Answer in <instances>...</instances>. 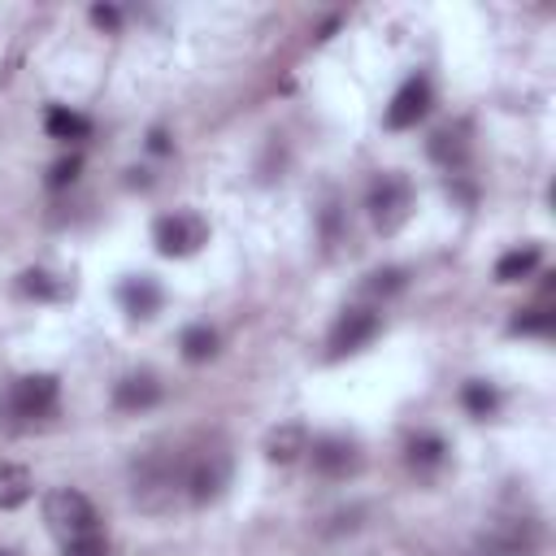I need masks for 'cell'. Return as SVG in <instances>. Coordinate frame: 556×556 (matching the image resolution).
Segmentation results:
<instances>
[{"label":"cell","instance_id":"cell-18","mask_svg":"<svg viewBox=\"0 0 556 556\" xmlns=\"http://www.w3.org/2000/svg\"><path fill=\"white\" fill-rule=\"evenodd\" d=\"M43 126H48L52 139H87V130H91V122L83 113L65 109V104H52L48 117H43Z\"/></svg>","mask_w":556,"mask_h":556},{"label":"cell","instance_id":"cell-21","mask_svg":"<svg viewBox=\"0 0 556 556\" xmlns=\"http://www.w3.org/2000/svg\"><path fill=\"white\" fill-rule=\"evenodd\" d=\"M460 404H465L473 417H486V413L500 404V395H495V387H486V382H469V387L460 391Z\"/></svg>","mask_w":556,"mask_h":556},{"label":"cell","instance_id":"cell-20","mask_svg":"<svg viewBox=\"0 0 556 556\" xmlns=\"http://www.w3.org/2000/svg\"><path fill=\"white\" fill-rule=\"evenodd\" d=\"M552 326H556V313L547 304L526 308L521 317H513V334H552Z\"/></svg>","mask_w":556,"mask_h":556},{"label":"cell","instance_id":"cell-3","mask_svg":"<svg viewBox=\"0 0 556 556\" xmlns=\"http://www.w3.org/2000/svg\"><path fill=\"white\" fill-rule=\"evenodd\" d=\"M365 208H369V222L382 230V235H391V230H400L404 222H408V208H413V182L404 178V174H378L374 182H369V195H365Z\"/></svg>","mask_w":556,"mask_h":556},{"label":"cell","instance_id":"cell-10","mask_svg":"<svg viewBox=\"0 0 556 556\" xmlns=\"http://www.w3.org/2000/svg\"><path fill=\"white\" fill-rule=\"evenodd\" d=\"M426 113H430V83H426L421 74H413V78L391 96V104H387V126H391V130H408V126H417Z\"/></svg>","mask_w":556,"mask_h":556},{"label":"cell","instance_id":"cell-16","mask_svg":"<svg viewBox=\"0 0 556 556\" xmlns=\"http://www.w3.org/2000/svg\"><path fill=\"white\" fill-rule=\"evenodd\" d=\"M443 460H447V443L439 434H413L408 439V465L417 473H434Z\"/></svg>","mask_w":556,"mask_h":556},{"label":"cell","instance_id":"cell-27","mask_svg":"<svg viewBox=\"0 0 556 556\" xmlns=\"http://www.w3.org/2000/svg\"><path fill=\"white\" fill-rule=\"evenodd\" d=\"M152 152H169V143H165V135H161V130H152Z\"/></svg>","mask_w":556,"mask_h":556},{"label":"cell","instance_id":"cell-22","mask_svg":"<svg viewBox=\"0 0 556 556\" xmlns=\"http://www.w3.org/2000/svg\"><path fill=\"white\" fill-rule=\"evenodd\" d=\"M17 291H22V295H35V300L61 295V287H56V282H52V274H43V269H26V274H22V282H17Z\"/></svg>","mask_w":556,"mask_h":556},{"label":"cell","instance_id":"cell-23","mask_svg":"<svg viewBox=\"0 0 556 556\" xmlns=\"http://www.w3.org/2000/svg\"><path fill=\"white\" fill-rule=\"evenodd\" d=\"M400 287H404V269H374L365 282L369 295H395Z\"/></svg>","mask_w":556,"mask_h":556},{"label":"cell","instance_id":"cell-11","mask_svg":"<svg viewBox=\"0 0 556 556\" xmlns=\"http://www.w3.org/2000/svg\"><path fill=\"white\" fill-rule=\"evenodd\" d=\"M308 452V430L300 426V421H282V426H274L269 434H265V456L274 460V465H291V460H300Z\"/></svg>","mask_w":556,"mask_h":556},{"label":"cell","instance_id":"cell-7","mask_svg":"<svg viewBox=\"0 0 556 556\" xmlns=\"http://www.w3.org/2000/svg\"><path fill=\"white\" fill-rule=\"evenodd\" d=\"M482 543L500 556H534L539 547V521L534 517H495L482 534Z\"/></svg>","mask_w":556,"mask_h":556},{"label":"cell","instance_id":"cell-9","mask_svg":"<svg viewBox=\"0 0 556 556\" xmlns=\"http://www.w3.org/2000/svg\"><path fill=\"white\" fill-rule=\"evenodd\" d=\"M308 456H313V469L326 473V478H348V473L361 469V447H356L352 439H343V434H321V439H313Z\"/></svg>","mask_w":556,"mask_h":556},{"label":"cell","instance_id":"cell-6","mask_svg":"<svg viewBox=\"0 0 556 556\" xmlns=\"http://www.w3.org/2000/svg\"><path fill=\"white\" fill-rule=\"evenodd\" d=\"M226 482H230V460H226V452H200L195 460H187L182 486H187V495H191L195 504L217 500V495L226 491Z\"/></svg>","mask_w":556,"mask_h":556},{"label":"cell","instance_id":"cell-25","mask_svg":"<svg viewBox=\"0 0 556 556\" xmlns=\"http://www.w3.org/2000/svg\"><path fill=\"white\" fill-rule=\"evenodd\" d=\"M78 169H83V156H78V152L61 156V161L52 165V174H48V187H70V182L78 178Z\"/></svg>","mask_w":556,"mask_h":556},{"label":"cell","instance_id":"cell-4","mask_svg":"<svg viewBox=\"0 0 556 556\" xmlns=\"http://www.w3.org/2000/svg\"><path fill=\"white\" fill-rule=\"evenodd\" d=\"M152 243L161 256H191L208 243V222L195 208H174L165 217H156L152 226Z\"/></svg>","mask_w":556,"mask_h":556},{"label":"cell","instance_id":"cell-24","mask_svg":"<svg viewBox=\"0 0 556 556\" xmlns=\"http://www.w3.org/2000/svg\"><path fill=\"white\" fill-rule=\"evenodd\" d=\"M61 556H109V543L100 534H83V539L61 543Z\"/></svg>","mask_w":556,"mask_h":556},{"label":"cell","instance_id":"cell-26","mask_svg":"<svg viewBox=\"0 0 556 556\" xmlns=\"http://www.w3.org/2000/svg\"><path fill=\"white\" fill-rule=\"evenodd\" d=\"M91 22H96V26H104V30H117L122 13H117L113 4H96V9H91Z\"/></svg>","mask_w":556,"mask_h":556},{"label":"cell","instance_id":"cell-1","mask_svg":"<svg viewBox=\"0 0 556 556\" xmlns=\"http://www.w3.org/2000/svg\"><path fill=\"white\" fill-rule=\"evenodd\" d=\"M43 521L61 543L83 539V534H100V517H96L91 500L74 486H56L43 495Z\"/></svg>","mask_w":556,"mask_h":556},{"label":"cell","instance_id":"cell-5","mask_svg":"<svg viewBox=\"0 0 556 556\" xmlns=\"http://www.w3.org/2000/svg\"><path fill=\"white\" fill-rule=\"evenodd\" d=\"M56 395H61V387L52 374H26L9 391V408H13V417L35 421V417H48L56 408Z\"/></svg>","mask_w":556,"mask_h":556},{"label":"cell","instance_id":"cell-13","mask_svg":"<svg viewBox=\"0 0 556 556\" xmlns=\"http://www.w3.org/2000/svg\"><path fill=\"white\" fill-rule=\"evenodd\" d=\"M117 300H122V308H126L130 317H152V313L161 308V287H156L152 278H126V282L117 287Z\"/></svg>","mask_w":556,"mask_h":556},{"label":"cell","instance_id":"cell-12","mask_svg":"<svg viewBox=\"0 0 556 556\" xmlns=\"http://www.w3.org/2000/svg\"><path fill=\"white\" fill-rule=\"evenodd\" d=\"M161 400V382L148 378V374H126L117 387H113V404L126 408V413H139V408H152Z\"/></svg>","mask_w":556,"mask_h":556},{"label":"cell","instance_id":"cell-14","mask_svg":"<svg viewBox=\"0 0 556 556\" xmlns=\"http://www.w3.org/2000/svg\"><path fill=\"white\" fill-rule=\"evenodd\" d=\"M35 495V478L17 460H0V508H22Z\"/></svg>","mask_w":556,"mask_h":556},{"label":"cell","instance_id":"cell-2","mask_svg":"<svg viewBox=\"0 0 556 556\" xmlns=\"http://www.w3.org/2000/svg\"><path fill=\"white\" fill-rule=\"evenodd\" d=\"M187 465L178 456H148L135 465V504L148 513H161L174 504V491L182 486Z\"/></svg>","mask_w":556,"mask_h":556},{"label":"cell","instance_id":"cell-28","mask_svg":"<svg viewBox=\"0 0 556 556\" xmlns=\"http://www.w3.org/2000/svg\"><path fill=\"white\" fill-rule=\"evenodd\" d=\"M0 556H9V552H0Z\"/></svg>","mask_w":556,"mask_h":556},{"label":"cell","instance_id":"cell-15","mask_svg":"<svg viewBox=\"0 0 556 556\" xmlns=\"http://www.w3.org/2000/svg\"><path fill=\"white\" fill-rule=\"evenodd\" d=\"M539 261H543V248L539 243H521V248H513V252H504L495 261V282H521V278H530L539 269Z\"/></svg>","mask_w":556,"mask_h":556},{"label":"cell","instance_id":"cell-19","mask_svg":"<svg viewBox=\"0 0 556 556\" xmlns=\"http://www.w3.org/2000/svg\"><path fill=\"white\" fill-rule=\"evenodd\" d=\"M430 156L439 161V165H456L460 156H465V126H443L434 139H430Z\"/></svg>","mask_w":556,"mask_h":556},{"label":"cell","instance_id":"cell-8","mask_svg":"<svg viewBox=\"0 0 556 556\" xmlns=\"http://www.w3.org/2000/svg\"><path fill=\"white\" fill-rule=\"evenodd\" d=\"M374 334H378V313L352 304V308H343V313L334 317V326H330V356H348V352L365 348Z\"/></svg>","mask_w":556,"mask_h":556},{"label":"cell","instance_id":"cell-17","mask_svg":"<svg viewBox=\"0 0 556 556\" xmlns=\"http://www.w3.org/2000/svg\"><path fill=\"white\" fill-rule=\"evenodd\" d=\"M178 348H182V361L204 365V361L217 356V330L213 326H187L182 339H178Z\"/></svg>","mask_w":556,"mask_h":556}]
</instances>
